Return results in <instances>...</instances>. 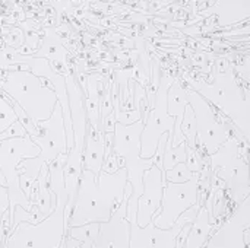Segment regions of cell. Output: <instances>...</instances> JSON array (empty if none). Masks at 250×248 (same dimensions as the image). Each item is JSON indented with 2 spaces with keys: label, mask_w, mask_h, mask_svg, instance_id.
<instances>
[{
  "label": "cell",
  "mask_w": 250,
  "mask_h": 248,
  "mask_svg": "<svg viewBox=\"0 0 250 248\" xmlns=\"http://www.w3.org/2000/svg\"><path fill=\"white\" fill-rule=\"evenodd\" d=\"M60 248H64V244H62V246H60Z\"/></svg>",
  "instance_id": "44dd1931"
},
{
  "label": "cell",
  "mask_w": 250,
  "mask_h": 248,
  "mask_svg": "<svg viewBox=\"0 0 250 248\" xmlns=\"http://www.w3.org/2000/svg\"><path fill=\"white\" fill-rule=\"evenodd\" d=\"M201 205H195L183 212L170 229H160L151 221L146 227H139L136 221H130V244L129 248H176V237L182 228L192 224L199 212Z\"/></svg>",
  "instance_id": "9c48e42d"
},
{
  "label": "cell",
  "mask_w": 250,
  "mask_h": 248,
  "mask_svg": "<svg viewBox=\"0 0 250 248\" xmlns=\"http://www.w3.org/2000/svg\"><path fill=\"white\" fill-rule=\"evenodd\" d=\"M127 171L125 167L113 174L101 171L98 177L88 170H82L72 203L69 227L108 222L114 209L125 197Z\"/></svg>",
  "instance_id": "6da1fadb"
},
{
  "label": "cell",
  "mask_w": 250,
  "mask_h": 248,
  "mask_svg": "<svg viewBox=\"0 0 250 248\" xmlns=\"http://www.w3.org/2000/svg\"><path fill=\"white\" fill-rule=\"evenodd\" d=\"M13 41H16V47H19L22 44V32L19 29H13L10 34H9V38H7V42L10 45H13Z\"/></svg>",
  "instance_id": "ffe728a7"
},
{
  "label": "cell",
  "mask_w": 250,
  "mask_h": 248,
  "mask_svg": "<svg viewBox=\"0 0 250 248\" xmlns=\"http://www.w3.org/2000/svg\"><path fill=\"white\" fill-rule=\"evenodd\" d=\"M171 83L173 80L166 85L164 76L161 77L155 94L154 107L146 111V118L141 134V156L145 159L152 158L163 133H168L173 137L176 117H171L167 113V91Z\"/></svg>",
  "instance_id": "52a82bcc"
},
{
  "label": "cell",
  "mask_w": 250,
  "mask_h": 248,
  "mask_svg": "<svg viewBox=\"0 0 250 248\" xmlns=\"http://www.w3.org/2000/svg\"><path fill=\"white\" fill-rule=\"evenodd\" d=\"M195 172L189 171V168L186 167L185 162L177 164L176 167H173L168 171H163V183H174V184H182L189 181L193 177Z\"/></svg>",
  "instance_id": "e0dca14e"
},
{
  "label": "cell",
  "mask_w": 250,
  "mask_h": 248,
  "mask_svg": "<svg viewBox=\"0 0 250 248\" xmlns=\"http://www.w3.org/2000/svg\"><path fill=\"white\" fill-rule=\"evenodd\" d=\"M144 183V193L138 199V209H136V224L139 227H146L154 216L160 212L161 199H163V171L152 165L149 170L144 172L142 177Z\"/></svg>",
  "instance_id": "7c38bea8"
},
{
  "label": "cell",
  "mask_w": 250,
  "mask_h": 248,
  "mask_svg": "<svg viewBox=\"0 0 250 248\" xmlns=\"http://www.w3.org/2000/svg\"><path fill=\"white\" fill-rule=\"evenodd\" d=\"M1 88L25 111L34 124L47 120L57 104V94L50 80L28 72H13L6 76Z\"/></svg>",
  "instance_id": "3957f363"
},
{
  "label": "cell",
  "mask_w": 250,
  "mask_h": 248,
  "mask_svg": "<svg viewBox=\"0 0 250 248\" xmlns=\"http://www.w3.org/2000/svg\"><path fill=\"white\" fill-rule=\"evenodd\" d=\"M132 193V186L127 181L125 187V197L114 209L108 222L100 224V231L92 248H129L130 244V224L126 218L127 197Z\"/></svg>",
  "instance_id": "8fae6325"
},
{
  "label": "cell",
  "mask_w": 250,
  "mask_h": 248,
  "mask_svg": "<svg viewBox=\"0 0 250 248\" xmlns=\"http://www.w3.org/2000/svg\"><path fill=\"white\" fill-rule=\"evenodd\" d=\"M144 130V121L138 120L133 124H114L113 133V146L111 152L123 159V165L127 171V181L132 186V193L127 197L126 205V218L127 221H136L138 199L144 193L142 177L146 170H149L154 162L151 158L145 159L141 156V134Z\"/></svg>",
  "instance_id": "7a4b0ae2"
},
{
  "label": "cell",
  "mask_w": 250,
  "mask_h": 248,
  "mask_svg": "<svg viewBox=\"0 0 250 248\" xmlns=\"http://www.w3.org/2000/svg\"><path fill=\"white\" fill-rule=\"evenodd\" d=\"M9 209V193L4 186H0V222H1V215Z\"/></svg>",
  "instance_id": "d6986e66"
},
{
  "label": "cell",
  "mask_w": 250,
  "mask_h": 248,
  "mask_svg": "<svg viewBox=\"0 0 250 248\" xmlns=\"http://www.w3.org/2000/svg\"><path fill=\"white\" fill-rule=\"evenodd\" d=\"M188 105V91L179 80H173L167 91V113L171 117L183 118L185 108Z\"/></svg>",
  "instance_id": "9a60e30c"
},
{
  "label": "cell",
  "mask_w": 250,
  "mask_h": 248,
  "mask_svg": "<svg viewBox=\"0 0 250 248\" xmlns=\"http://www.w3.org/2000/svg\"><path fill=\"white\" fill-rule=\"evenodd\" d=\"M37 132L34 136H29L32 142L40 148V155L35 156L41 164L53 162L59 155L69 153L67 149V137H66V127L63 120V110L57 99L51 115L35 124Z\"/></svg>",
  "instance_id": "ba28073f"
},
{
  "label": "cell",
  "mask_w": 250,
  "mask_h": 248,
  "mask_svg": "<svg viewBox=\"0 0 250 248\" xmlns=\"http://www.w3.org/2000/svg\"><path fill=\"white\" fill-rule=\"evenodd\" d=\"M199 184H201V172H195L189 181L182 184L166 183L163 190L160 212L152 219L154 225L158 227L160 229H170L183 212L198 205Z\"/></svg>",
  "instance_id": "8992f818"
},
{
  "label": "cell",
  "mask_w": 250,
  "mask_h": 248,
  "mask_svg": "<svg viewBox=\"0 0 250 248\" xmlns=\"http://www.w3.org/2000/svg\"><path fill=\"white\" fill-rule=\"evenodd\" d=\"M67 193L56 196V208L51 215L37 224L21 222L7 237L3 248H60L66 235L64 208Z\"/></svg>",
  "instance_id": "277c9868"
},
{
  "label": "cell",
  "mask_w": 250,
  "mask_h": 248,
  "mask_svg": "<svg viewBox=\"0 0 250 248\" xmlns=\"http://www.w3.org/2000/svg\"><path fill=\"white\" fill-rule=\"evenodd\" d=\"M104 151H105V142H104L103 129H95V127L86 124L82 168L91 171L95 177H98L100 172L103 171Z\"/></svg>",
  "instance_id": "4fadbf2b"
},
{
  "label": "cell",
  "mask_w": 250,
  "mask_h": 248,
  "mask_svg": "<svg viewBox=\"0 0 250 248\" xmlns=\"http://www.w3.org/2000/svg\"><path fill=\"white\" fill-rule=\"evenodd\" d=\"M15 121H18V117H16V114H15V111L12 108L9 96H6V99H3L0 96V133L4 132Z\"/></svg>",
  "instance_id": "ac0fdd59"
},
{
  "label": "cell",
  "mask_w": 250,
  "mask_h": 248,
  "mask_svg": "<svg viewBox=\"0 0 250 248\" xmlns=\"http://www.w3.org/2000/svg\"><path fill=\"white\" fill-rule=\"evenodd\" d=\"M173 137H167L166 149H164V158H163V171H168L173 167H176L180 162H186V142L180 143L179 146H171Z\"/></svg>",
  "instance_id": "2e32d148"
},
{
  "label": "cell",
  "mask_w": 250,
  "mask_h": 248,
  "mask_svg": "<svg viewBox=\"0 0 250 248\" xmlns=\"http://www.w3.org/2000/svg\"><path fill=\"white\" fill-rule=\"evenodd\" d=\"M211 229H212V224L209 222L208 210L205 206H202L199 208L195 221L190 224V229L183 248H202L211 234Z\"/></svg>",
  "instance_id": "5bb4252c"
},
{
  "label": "cell",
  "mask_w": 250,
  "mask_h": 248,
  "mask_svg": "<svg viewBox=\"0 0 250 248\" xmlns=\"http://www.w3.org/2000/svg\"><path fill=\"white\" fill-rule=\"evenodd\" d=\"M188 102L201 108V111L198 108H192L196 118V142L201 143L208 153H215L227 140L224 127L217 121V117L207 101H204L196 92H188Z\"/></svg>",
  "instance_id": "30bf717a"
},
{
  "label": "cell",
  "mask_w": 250,
  "mask_h": 248,
  "mask_svg": "<svg viewBox=\"0 0 250 248\" xmlns=\"http://www.w3.org/2000/svg\"><path fill=\"white\" fill-rule=\"evenodd\" d=\"M40 155V148L26 134L22 137H10L0 142V171L6 180V189L9 193V225L15 213V206H22L31 210L34 202H31L21 189L19 170L21 161L35 158Z\"/></svg>",
  "instance_id": "5b68a950"
}]
</instances>
